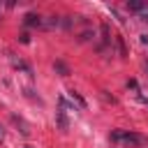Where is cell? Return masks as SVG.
Wrapping results in <instances>:
<instances>
[{
    "label": "cell",
    "instance_id": "obj_1",
    "mask_svg": "<svg viewBox=\"0 0 148 148\" xmlns=\"http://www.w3.org/2000/svg\"><path fill=\"white\" fill-rule=\"evenodd\" d=\"M116 139H120V141H125L127 146H146L148 143V139L143 136V134H136V132H118V134H113Z\"/></svg>",
    "mask_w": 148,
    "mask_h": 148
},
{
    "label": "cell",
    "instance_id": "obj_6",
    "mask_svg": "<svg viewBox=\"0 0 148 148\" xmlns=\"http://www.w3.org/2000/svg\"><path fill=\"white\" fill-rule=\"evenodd\" d=\"M39 23H42V18L37 14H28L25 16V25H39Z\"/></svg>",
    "mask_w": 148,
    "mask_h": 148
},
{
    "label": "cell",
    "instance_id": "obj_4",
    "mask_svg": "<svg viewBox=\"0 0 148 148\" xmlns=\"http://www.w3.org/2000/svg\"><path fill=\"white\" fill-rule=\"evenodd\" d=\"M53 69L60 72V76H67V74H69V67H67L62 60H56V62H53Z\"/></svg>",
    "mask_w": 148,
    "mask_h": 148
},
{
    "label": "cell",
    "instance_id": "obj_11",
    "mask_svg": "<svg viewBox=\"0 0 148 148\" xmlns=\"http://www.w3.org/2000/svg\"><path fill=\"white\" fill-rule=\"evenodd\" d=\"M141 102H143V104H148V97H143V95H141Z\"/></svg>",
    "mask_w": 148,
    "mask_h": 148
},
{
    "label": "cell",
    "instance_id": "obj_7",
    "mask_svg": "<svg viewBox=\"0 0 148 148\" xmlns=\"http://www.w3.org/2000/svg\"><path fill=\"white\" fill-rule=\"evenodd\" d=\"M127 7H130V9H134V12H141L146 5H143V2H139V0H130V2H127Z\"/></svg>",
    "mask_w": 148,
    "mask_h": 148
},
{
    "label": "cell",
    "instance_id": "obj_2",
    "mask_svg": "<svg viewBox=\"0 0 148 148\" xmlns=\"http://www.w3.org/2000/svg\"><path fill=\"white\" fill-rule=\"evenodd\" d=\"M56 125L60 132H67L69 130V120H67V113H65V106L60 104V109L56 111Z\"/></svg>",
    "mask_w": 148,
    "mask_h": 148
},
{
    "label": "cell",
    "instance_id": "obj_13",
    "mask_svg": "<svg viewBox=\"0 0 148 148\" xmlns=\"http://www.w3.org/2000/svg\"><path fill=\"white\" fill-rule=\"evenodd\" d=\"M146 67H148V62H146Z\"/></svg>",
    "mask_w": 148,
    "mask_h": 148
},
{
    "label": "cell",
    "instance_id": "obj_10",
    "mask_svg": "<svg viewBox=\"0 0 148 148\" xmlns=\"http://www.w3.org/2000/svg\"><path fill=\"white\" fill-rule=\"evenodd\" d=\"M90 37H95V32H92V30H86V32H83L79 39H81V42H86V39H90Z\"/></svg>",
    "mask_w": 148,
    "mask_h": 148
},
{
    "label": "cell",
    "instance_id": "obj_9",
    "mask_svg": "<svg viewBox=\"0 0 148 148\" xmlns=\"http://www.w3.org/2000/svg\"><path fill=\"white\" fill-rule=\"evenodd\" d=\"M58 23H60V18H58V16H49V21H46L44 25H46V28H53V25H58Z\"/></svg>",
    "mask_w": 148,
    "mask_h": 148
},
{
    "label": "cell",
    "instance_id": "obj_12",
    "mask_svg": "<svg viewBox=\"0 0 148 148\" xmlns=\"http://www.w3.org/2000/svg\"><path fill=\"white\" fill-rule=\"evenodd\" d=\"M2 136H5V132H2V125H0V141H2Z\"/></svg>",
    "mask_w": 148,
    "mask_h": 148
},
{
    "label": "cell",
    "instance_id": "obj_3",
    "mask_svg": "<svg viewBox=\"0 0 148 148\" xmlns=\"http://www.w3.org/2000/svg\"><path fill=\"white\" fill-rule=\"evenodd\" d=\"M116 46H118V56H120V58H127V49H125L123 35H116Z\"/></svg>",
    "mask_w": 148,
    "mask_h": 148
},
{
    "label": "cell",
    "instance_id": "obj_5",
    "mask_svg": "<svg viewBox=\"0 0 148 148\" xmlns=\"http://www.w3.org/2000/svg\"><path fill=\"white\" fill-rule=\"evenodd\" d=\"M69 97H72V102H76V104H79V109H86V99H83L76 90H69Z\"/></svg>",
    "mask_w": 148,
    "mask_h": 148
},
{
    "label": "cell",
    "instance_id": "obj_8",
    "mask_svg": "<svg viewBox=\"0 0 148 148\" xmlns=\"http://www.w3.org/2000/svg\"><path fill=\"white\" fill-rule=\"evenodd\" d=\"M102 42H104V44H109V42H111V37H109V25H106V23L102 25Z\"/></svg>",
    "mask_w": 148,
    "mask_h": 148
}]
</instances>
